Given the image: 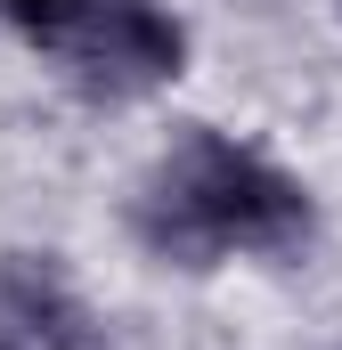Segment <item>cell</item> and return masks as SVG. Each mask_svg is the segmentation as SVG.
<instances>
[{"mask_svg": "<svg viewBox=\"0 0 342 350\" xmlns=\"http://www.w3.org/2000/svg\"><path fill=\"white\" fill-rule=\"evenodd\" d=\"M139 237L179 269H204L220 245H302L310 237V196L302 179L269 172L261 155L228 147L220 131H187L163 155L155 187L139 196Z\"/></svg>", "mask_w": 342, "mask_h": 350, "instance_id": "obj_1", "label": "cell"}, {"mask_svg": "<svg viewBox=\"0 0 342 350\" xmlns=\"http://www.w3.org/2000/svg\"><path fill=\"white\" fill-rule=\"evenodd\" d=\"M66 49H74L82 90H98V98H139V90L171 82L179 57H187L179 25H171L163 8H147V0H106Z\"/></svg>", "mask_w": 342, "mask_h": 350, "instance_id": "obj_2", "label": "cell"}, {"mask_svg": "<svg viewBox=\"0 0 342 350\" xmlns=\"http://www.w3.org/2000/svg\"><path fill=\"white\" fill-rule=\"evenodd\" d=\"M0 301H8V318H16L25 334H41L49 350H98L82 293L66 285V269L49 261V253H8V269H0Z\"/></svg>", "mask_w": 342, "mask_h": 350, "instance_id": "obj_3", "label": "cell"}, {"mask_svg": "<svg viewBox=\"0 0 342 350\" xmlns=\"http://www.w3.org/2000/svg\"><path fill=\"white\" fill-rule=\"evenodd\" d=\"M0 8H8L33 41H74V33H82L106 0H0Z\"/></svg>", "mask_w": 342, "mask_h": 350, "instance_id": "obj_4", "label": "cell"}]
</instances>
